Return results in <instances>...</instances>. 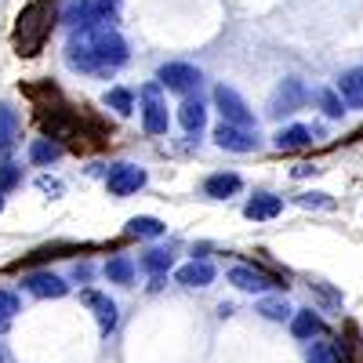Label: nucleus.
I'll use <instances>...</instances> for the list:
<instances>
[{
    "label": "nucleus",
    "mask_w": 363,
    "mask_h": 363,
    "mask_svg": "<svg viewBox=\"0 0 363 363\" xmlns=\"http://www.w3.org/2000/svg\"><path fill=\"white\" fill-rule=\"evenodd\" d=\"M316 171H320L316 164H298V167H294L291 174H294V178H306V174H316Z\"/></svg>",
    "instance_id": "obj_33"
},
{
    "label": "nucleus",
    "mask_w": 363,
    "mask_h": 363,
    "mask_svg": "<svg viewBox=\"0 0 363 363\" xmlns=\"http://www.w3.org/2000/svg\"><path fill=\"white\" fill-rule=\"evenodd\" d=\"M338 95L345 99V106L363 109V66L359 69H345L338 77Z\"/></svg>",
    "instance_id": "obj_17"
},
{
    "label": "nucleus",
    "mask_w": 363,
    "mask_h": 363,
    "mask_svg": "<svg viewBox=\"0 0 363 363\" xmlns=\"http://www.w3.org/2000/svg\"><path fill=\"white\" fill-rule=\"evenodd\" d=\"M164 233H167V225L160 218H153V215H135L128 222V236H138V240H157Z\"/></svg>",
    "instance_id": "obj_20"
},
{
    "label": "nucleus",
    "mask_w": 363,
    "mask_h": 363,
    "mask_svg": "<svg viewBox=\"0 0 363 363\" xmlns=\"http://www.w3.org/2000/svg\"><path fill=\"white\" fill-rule=\"evenodd\" d=\"M18 135H22L18 109H11L8 102H0V157H8L11 149L18 145Z\"/></svg>",
    "instance_id": "obj_15"
},
{
    "label": "nucleus",
    "mask_w": 363,
    "mask_h": 363,
    "mask_svg": "<svg viewBox=\"0 0 363 363\" xmlns=\"http://www.w3.org/2000/svg\"><path fill=\"white\" fill-rule=\"evenodd\" d=\"M58 157H62V142H55V138L29 142V164H55Z\"/></svg>",
    "instance_id": "obj_22"
},
{
    "label": "nucleus",
    "mask_w": 363,
    "mask_h": 363,
    "mask_svg": "<svg viewBox=\"0 0 363 363\" xmlns=\"http://www.w3.org/2000/svg\"><path fill=\"white\" fill-rule=\"evenodd\" d=\"M244 215H247L251 222H269V218H277V215H284V196L255 193V196L244 203Z\"/></svg>",
    "instance_id": "obj_14"
},
{
    "label": "nucleus",
    "mask_w": 363,
    "mask_h": 363,
    "mask_svg": "<svg viewBox=\"0 0 363 363\" xmlns=\"http://www.w3.org/2000/svg\"><path fill=\"white\" fill-rule=\"evenodd\" d=\"M178 124L186 128L189 135H200L203 131V124H207V109H203V102L200 99H186L178 106Z\"/></svg>",
    "instance_id": "obj_18"
},
{
    "label": "nucleus",
    "mask_w": 363,
    "mask_h": 363,
    "mask_svg": "<svg viewBox=\"0 0 363 363\" xmlns=\"http://www.w3.org/2000/svg\"><path fill=\"white\" fill-rule=\"evenodd\" d=\"M301 102H306V87H301V80H284L277 91H272V102H269V113L272 116H291L294 109H301Z\"/></svg>",
    "instance_id": "obj_9"
},
{
    "label": "nucleus",
    "mask_w": 363,
    "mask_h": 363,
    "mask_svg": "<svg viewBox=\"0 0 363 363\" xmlns=\"http://www.w3.org/2000/svg\"><path fill=\"white\" fill-rule=\"evenodd\" d=\"M145 186V171L138 167V164H113L109 171H106V189L113 193V196H131V193H138Z\"/></svg>",
    "instance_id": "obj_6"
},
{
    "label": "nucleus",
    "mask_w": 363,
    "mask_h": 363,
    "mask_svg": "<svg viewBox=\"0 0 363 363\" xmlns=\"http://www.w3.org/2000/svg\"><path fill=\"white\" fill-rule=\"evenodd\" d=\"M309 142H313V131L301 128V124H291V128L277 131V149H284V153H291V149H306Z\"/></svg>",
    "instance_id": "obj_19"
},
{
    "label": "nucleus",
    "mask_w": 363,
    "mask_h": 363,
    "mask_svg": "<svg viewBox=\"0 0 363 363\" xmlns=\"http://www.w3.org/2000/svg\"><path fill=\"white\" fill-rule=\"evenodd\" d=\"M306 363H338L335 342H313V349L306 352Z\"/></svg>",
    "instance_id": "obj_27"
},
{
    "label": "nucleus",
    "mask_w": 363,
    "mask_h": 363,
    "mask_svg": "<svg viewBox=\"0 0 363 363\" xmlns=\"http://www.w3.org/2000/svg\"><path fill=\"white\" fill-rule=\"evenodd\" d=\"M66 62L80 73L106 77L128 62V44L109 22L91 26V29H73V37L66 44Z\"/></svg>",
    "instance_id": "obj_1"
},
{
    "label": "nucleus",
    "mask_w": 363,
    "mask_h": 363,
    "mask_svg": "<svg viewBox=\"0 0 363 363\" xmlns=\"http://www.w3.org/2000/svg\"><path fill=\"white\" fill-rule=\"evenodd\" d=\"M135 269H138V265H135L128 255H116V258L106 262V277H109V284H124V287H128V284L135 280Z\"/></svg>",
    "instance_id": "obj_23"
},
{
    "label": "nucleus",
    "mask_w": 363,
    "mask_h": 363,
    "mask_svg": "<svg viewBox=\"0 0 363 363\" xmlns=\"http://www.w3.org/2000/svg\"><path fill=\"white\" fill-rule=\"evenodd\" d=\"M309 287H313V291H316V294L323 298V306H327V309H342V291H335V287H327L323 280H313Z\"/></svg>",
    "instance_id": "obj_29"
},
{
    "label": "nucleus",
    "mask_w": 363,
    "mask_h": 363,
    "mask_svg": "<svg viewBox=\"0 0 363 363\" xmlns=\"http://www.w3.org/2000/svg\"><path fill=\"white\" fill-rule=\"evenodd\" d=\"M157 80H160V87H167V91H178V95H189L193 87H200V69L196 66H186V62H167V66H160V73H157Z\"/></svg>",
    "instance_id": "obj_7"
},
{
    "label": "nucleus",
    "mask_w": 363,
    "mask_h": 363,
    "mask_svg": "<svg viewBox=\"0 0 363 363\" xmlns=\"http://www.w3.org/2000/svg\"><path fill=\"white\" fill-rule=\"evenodd\" d=\"M84 306L95 313L102 335H113L116 323H120V316H116V301H113L109 294H102V291H84Z\"/></svg>",
    "instance_id": "obj_11"
},
{
    "label": "nucleus",
    "mask_w": 363,
    "mask_h": 363,
    "mask_svg": "<svg viewBox=\"0 0 363 363\" xmlns=\"http://www.w3.org/2000/svg\"><path fill=\"white\" fill-rule=\"evenodd\" d=\"M229 284L240 287V291H247V294H265V291H277V287L287 291V284H280L277 277H269V272H262L255 265H233L229 269Z\"/></svg>",
    "instance_id": "obj_4"
},
{
    "label": "nucleus",
    "mask_w": 363,
    "mask_h": 363,
    "mask_svg": "<svg viewBox=\"0 0 363 363\" xmlns=\"http://www.w3.org/2000/svg\"><path fill=\"white\" fill-rule=\"evenodd\" d=\"M0 211H4V189H0Z\"/></svg>",
    "instance_id": "obj_34"
},
{
    "label": "nucleus",
    "mask_w": 363,
    "mask_h": 363,
    "mask_svg": "<svg viewBox=\"0 0 363 363\" xmlns=\"http://www.w3.org/2000/svg\"><path fill=\"white\" fill-rule=\"evenodd\" d=\"M298 203H301V207H309V211H313V207H323V211L335 207L330 193H313V189H309V193H301V196H298Z\"/></svg>",
    "instance_id": "obj_31"
},
{
    "label": "nucleus",
    "mask_w": 363,
    "mask_h": 363,
    "mask_svg": "<svg viewBox=\"0 0 363 363\" xmlns=\"http://www.w3.org/2000/svg\"><path fill=\"white\" fill-rule=\"evenodd\" d=\"M142 102H145V109H142V128L149 131V135H167V106H164V99H160V87L157 84H145L142 87Z\"/></svg>",
    "instance_id": "obj_5"
},
{
    "label": "nucleus",
    "mask_w": 363,
    "mask_h": 363,
    "mask_svg": "<svg viewBox=\"0 0 363 363\" xmlns=\"http://www.w3.org/2000/svg\"><path fill=\"white\" fill-rule=\"evenodd\" d=\"M22 287L33 294V298H66V294H69V284L58 277V272H51V269L26 272V277H22Z\"/></svg>",
    "instance_id": "obj_8"
},
{
    "label": "nucleus",
    "mask_w": 363,
    "mask_h": 363,
    "mask_svg": "<svg viewBox=\"0 0 363 363\" xmlns=\"http://www.w3.org/2000/svg\"><path fill=\"white\" fill-rule=\"evenodd\" d=\"M51 33V0H33L29 8H22L18 26H15V48L22 55H37L40 44Z\"/></svg>",
    "instance_id": "obj_2"
},
{
    "label": "nucleus",
    "mask_w": 363,
    "mask_h": 363,
    "mask_svg": "<svg viewBox=\"0 0 363 363\" xmlns=\"http://www.w3.org/2000/svg\"><path fill=\"white\" fill-rule=\"evenodd\" d=\"M291 335H294L298 342H316V338L327 335V323H323V316L313 313V309H298L294 320H291Z\"/></svg>",
    "instance_id": "obj_12"
},
{
    "label": "nucleus",
    "mask_w": 363,
    "mask_h": 363,
    "mask_svg": "<svg viewBox=\"0 0 363 363\" xmlns=\"http://www.w3.org/2000/svg\"><path fill=\"white\" fill-rule=\"evenodd\" d=\"M258 313L272 323H284V320H294V309L287 306V298H262L258 301Z\"/></svg>",
    "instance_id": "obj_24"
},
{
    "label": "nucleus",
    "mask_w": 363,
    "mask_h": 363,
    "mask_svg": "<svg viewBox=\"0 0 363 363\" xmlns=\"http://www.w3.org/2000/svg\"><path fill=\"white\" fill-rule=\"evenodd\" d=\"M106 106L113 109V113H120V116H131V109H135V95L128 87H113V91H106Z\"/></svg>",
    "instance_id": "obj_25"
},
{
    "label": "nucleus",
    "mask_w": 363,
    "mask_h": 363,
    "mask_svg": "<svg viewBox=\"0 0 363 363\" xmlns=\"http://www.w3.org/2000/svg\"><path fill=\"white\" fill-rule=\"evenodd\" d=\"M18 316V298L11 291H0V327H8Z\"/></svg>",
    "instance_id": "obj_28"
},
{
    "label": "nucleus",
    "mask_w": 363,
    "mask_h": 363,
    "mask_svg": "<svg viewBox=\"0 0 363 363\" xmlns=\"http://www.w3.org/2000/svg\"><path fill=\"white\" fill-rule=\"evenodd\" d=\"M37 189H40V193H55V196H58V193H62V182L51 178V174H44V178H37Z\"/></svg>",
    "instance_id": "obj_32"
},
{
    "label": "nucleus",
    "mask_w": 363,
    "mask_h": 363,
    "mask_svg": "<svg viewBox=\"0 0 363 363\" xmlns=\"http://www.w3.org/2000/svg\"><path fill=\"white\" fill-rule=\"evenodd\" d=\"M316 99H320V109H323V113H327L330 120L345 116V99L338 95V87H335V91H330V87H323V91H320Z\"/></svg>",
    "instance_id": "obj_26"
},
{
    "label": "nucleus",
    "mask_w": 363,
    "mask_h": 363,
    "mask_svg": "<svg viewBox=\"0 0 363 363\" xmlns=\"http://www.w3.org/2000/svg\"><path fill=\"white\" fill-rule=\"evenodd\" d=\"M0 363H4V352H0Z\"/></svg>",
    "instance_id": "obj_35"
},
{
    "label": "nucleus",
    "mask_w": 363,
    "mask_h": 363,
    "mask_svg": "<svg viewBox=\"0 0 363 363\" xmlns=\"http://www.w3.org/2000/svg\"><path fill=\"white\" fill-rule=\"evenodd\" d=\"M240 189H244V178H240L236 171H218V174H207L203 178V196H211V200L236 196Z\"/></svg>",
    "instance_id": "obj_13"
},
{
    "label": "nucleus",
    "mask_w": 363,
    "mask_h": 363,
    "mask_svg": "<svg viewBox=\"0 0 363 363\" xmlns=\"http://www.w3.org/2000/svg\"><path fill=\"white\" fill-rule=\"evenodd\" d=\"M18 182H22V167L18 164H0V189H15L18 186Z\"/></svg>",
    "instance_id": "obj_30"
},
{
    "label": "nucleus",
    "mask_w": 363,
    "mask_h": 363,
    "mask_svg": "<svg viewBox=\"0 0 363 363\" xmlns=\"http://www.w3.org/2000/svg\"><path fill=\"white\" fill-rule=\"evenodd\" d=\"M178 284L182 287H211L215 284V265L203 262V258H193L189 265L178 269Z\"/></svg>",
    "instance_id": "obj_16"
},
{
    "label": "nucleus",
    "mask_w": 363,
    "mask_h": 363,
    "mask_svg": "<svg viewBox=\"0 0 363 363\" xmlns=\"http://www.w3.org/2000/svg\"><path fill=\"white\" fill-rule=\"evenodd\" d=\"M174 265V255L171 251H164V247H153V251H145L142 258H138V269H145L149 272V277H164V272Z\"/></svg>",
    "instance_id": "obj_21"
},
{
    "label": "nucleus",
    "mask_w": 363,
    "mask_h": 363,
    "mask_svg": "<svg viewBox=\"0 0 363 363\" xmlns=\"http://www.w3.org/2000/svg\"><path fill=\"white\" fill-rule=\"evenodd\" d=\"M215 142L222 149H229V153H251V149H258V135L247 131V128H236V124H222L215 128Z\"/></svg>",
    "instance_id": "obj_10"
},
{
    "label": "nucleus",
    "mask_w": 363,
    "mask_h": 363,
    "mask_svg": "<svg viewBox=\"0 0 363 363\" xmlns=\"http://www.w3.org/2000/svg\"><path fill=\"white\" fill-rule=\"evenodd\" d=\"M215 106H218V113H222V120H225V124H236V128H255V113L247 109V102L244 99H240L236 95V91L233 87H215Z\"/></svg>",
    "instance_id": "obj_3"
}]
</instances>
